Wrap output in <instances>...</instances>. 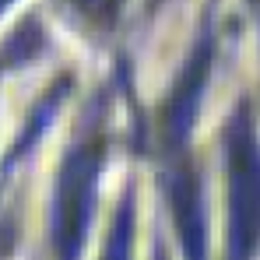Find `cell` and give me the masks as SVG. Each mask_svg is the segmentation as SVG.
I'll return each instance as SVG.
<instances>
[{
    "mask_svg": "<svg viewBox=\"0 0 260 260\" xmlns=\"http://www.w3.org/2000/svg\"><path fill=\"white\" fill-rule=\"evenodd\" d=\"M155 260H166V253H162V250H158V257H155Z\"/></svg>",
    "mask_w": 260,
    "mask_h": 260,
    "instance_id": "7",
    "label": "cell"
},
{
    "mask_svg": "<svg viewBox=\"0 0 260 260\" xmlns=\"http://www.w3.org/2000/svg\"><path fill=\"white\" fill-rule=\"evenodd\" d=\"M208 71H211V46L204 43L193 60L186 63L179 85H176L173 99L166 106V116H162V130H166V141L169 144H179L186 137V130L197 116V106H201V91H204V81H208Z\"/></svg>",
    "mask_w": 260,
    "mask_h": 260,
    "instance_id": "3",
    "label": "cell"
},
{
    "mask_svg": "<svg viewBox=\"0 0 260 260\" xmlns=\"http://www.w3.org/2000/svg\"><path fill=\"white\" fill-rule=\"evenodd\" d=\"M4 4H7V0H0V7H4Z\"/></svg>",
    "mask_w": 260,
    "mask_h": 260,
    "instance_id": "8",
    "label": "cell"
},
{
    "mask_svg": "<svg viewBox=\"0 0 260 260\" xmlns=\"http://www.w3.org/2000/svg\"><path fill=\"white\" fill-rule=\"evenodd\" d=\"M74 7L85 14L88 21H95V25H113L120 0H74Z\"/></svg>",
    "mask_w": 260,
    "mask_h": 260,
    "instance_id": "6",
    "label": "cell"
},
{
    "mask_svg": "<svg viewBox=\"0 0 260 260\" xmlns=\"http://www.w3.org/2000/svg\"><path fill=\"white\" fill-rule=\"evenodd\" d=\"M130 239H134V193H127L120 204V215L113 221L109 246H106L102 260H130Z\"/></svg>",
    "mask_w": 260,
    "mask_h": 260,
    "instance_id": "5",
    "label": "cell"
},
{
    "mask_svg": "<svg viewBox=\"0 0 260 260\" xmlns=\"http://www.w3.org/2000/svg\"><path fill=\"white\" fill-rule=\"evenodd\" d=\"M169 197H173V211L179 236L186 243L190 260H204V204H201V179L193 169L179 166L169 176Z\"/></svg>",
    "mask_w": 260,
    "mask_h": 260,
    "instance_id": "4",
    "label": "cell"
},
{
    "mask_svg": "<svg viewBox=\"0 0 260 260\" xmlns=\"http://www.w3.org/2000/svg\"><path fill=\"white\" fill-rule=\"evenodd\" d=\"M102 169V137L88 134L85 141L67 155L63 173L56 183V204H53V246L56 260H78L91 221L95 183Z\"/></svg>",
    "mask_w": 260,
    "mask_h": 260,
    "instance_id": "2",
    "label": "cell"
},
{
    "mask_svg": "<svg viewBox=\"0 0 260 260\" xmlns=\"http://www.w3.org/2000/svg\"><path fill=\"white\" fill-rule=\"evenodd\" d=\"M229 155V257L253 260L260 246V141L243 106L225 134Z\"/></svg>",
    "mask_w": 260,
    "mask_h": 260,
    "instance_id": "1",
    "label": "cell"
}]
</instances>
